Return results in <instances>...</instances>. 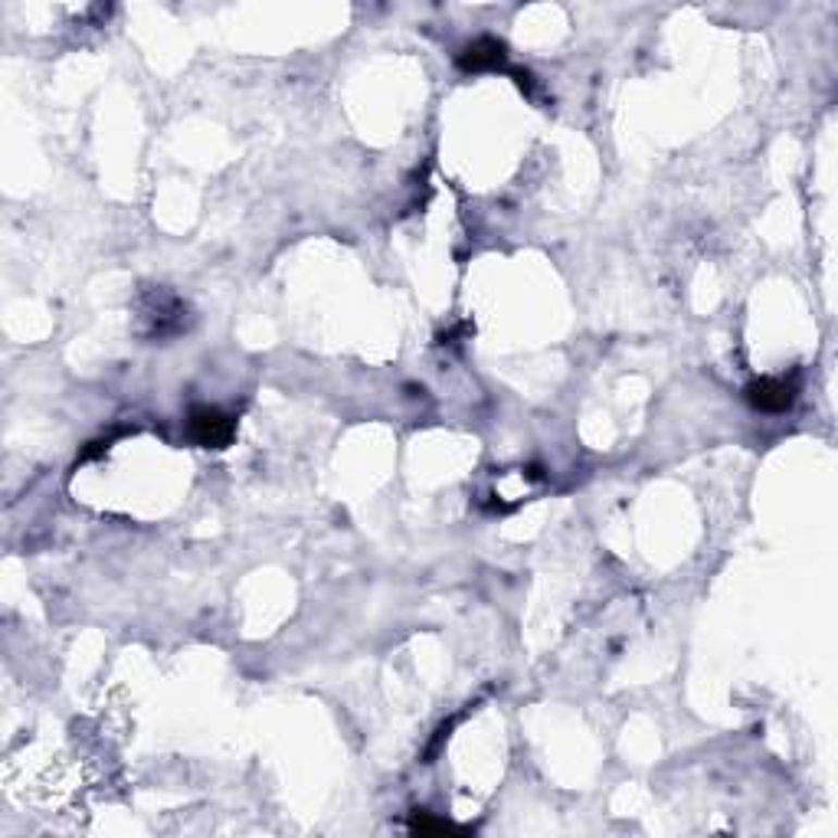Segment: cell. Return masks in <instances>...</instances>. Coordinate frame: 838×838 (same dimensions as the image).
Returning <instances> with one entry per match:
<instances>
[{"label":"cell","mask_w":838,"mask_h":838,"mask_svg":"<svg viewBox=\"0 0 838 838\" xmlns=\"http://www.w3.org/2000/svg\"><path fill=\"white\" fill-rule=\"evenodd\" d=\"M505 44L502 40H492V37H482L476 44H469L463 53H459V70L463 73H485V70H498L505 66Z\"/></svg>","instance_id":"3957f363"},{"label":"cell","mask_w":838,"mask_h":838,"mask_svg":"<svg viewBox=\"0 0 838 838\" xmlns=\"http://www.w3.org/2000/svg\"><path fill=\"white\" fill-rule=\"evenodd\" d=\"M187 433L204 449H226L236 436V423L217 406H194L187 416Z\"/></svg>","instance_id":"6da1fadb"},{"label":"cell","mask_w":838,"mask_h":838,"mask_svg":"<svg viewBox=\"0 0 838 838\" xmlns=\"http://www.w3.org/2000/svg\"><path fill=\"white\" fill-rule=\"evenodd\" d=\"M456 825H449V822H443V818H430V815H416L412 822H409V831L412 835H443V831H453Z\"/></svg>","instance_id":"277c9868"},{"label":"cell","mask_w":838,"mask_h":838,"mask_svg":"<svg viewBox=\"0 0 838 838\" xmlns=\"http://www.w3.org/2000/svg\"><path fill=\"white\" fill-rule=\"evenodd\" d=\"M743 396L760 412H786L799 399V380L796 377H760V380L747 383Z\"/></svg>","instance_id":"7a4b0ae2"}]
</instances>
